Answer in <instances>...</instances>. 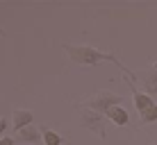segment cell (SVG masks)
Wrapping results in <instances>:
<instances>
[{"label":"cell","mask_w":157,"mask_h":145,"mask_svg":"<svg viewBox=\"0 0 157 145\" xmlns=\"http://www.w3.org/2000/svg\"><path fill=\"white\" fill-rule=\"evenodd\" d=\"M64 52H66L75 63H80V66H98L100 61H112L123 71L125 77H132V73L128 71V66H123L121 59L109 55V52H100V50H96V48H91V45H75V43H64Z\"/></svg>","instance_id":"1"},{"label":"cell","mask_w":157,"mask_h":145,"mask_svg":"<svg viewBox=\"0 0 157 145\" xmlns=\"http://www.w3.org/2000/svg\"><path fill=\"white\" fill-rule=\"evenodd\" d=\"M121 102H123L121 95L109 93V91H98L96 95H91V98L84 102V107H86V109H91V111H98V114L105 116L109 109H114V107H121Z\"/></svg>","instance_id":"2"},{"label":"cell","mask_w":157,"mask_h":145,"mask_svg":"<svg viewBox=\"0 0 157 145\" xmlns=\"http://www.w3.org/2000/svg\"><path fill=\"white\" fill-rule=\"evenodd\" d=\"M105 118H107V116L98 114V111H91V109H86V107L82 109V114H80V120H82V125L86 127V129H91L98 138H102V141L107 138V132H105Z\"/></svg>","instance_id":"3"},{"label":"cell","mask_w":157,"mask_h":145,"mask_svg":"<svg viewBox=\"0 0 157 145\" xmlns=\"http://www.w3.org/2000/svg\"><path fill=\"white\" fill-rule=\"evenodd\" d=\"M125 79H128V84H130V91H132V102H134V107H137L139 116H141L144 111H148L150 107H155V104H157L155 98H150L146 91H139V89H137V84L132 82V77H125Z\"/></svg>","instance_id":"4"},{"label":"cell","mask_w":157,"mask_h":145,"mask_svg":"<svg viewBox=\"0 0 157 145\" xmlns=\"http://www.w3.org/2000/svg\"><path fill=\"white\" fill-rule=\"evenodd\" d=\"M32 120H34V114H32L30 109H14V114H12V127L16 132L30 127Z\"/></svg>","instance_id":"5"},{"label":"cell","mask_w":157,"mask_h":145,"mask_svg":"<svg viewBox=\"0 0 157 145\" xmlns=\"http://www.w3.org/2000/svg\"><path fill=\"white\" fill-rule=\"evenodd\" d=\"M105 116L109 118L114 125H118V127H128V122H130V114L123 109V107H114V109H109Z\"/></svg>","instance_id":"6"},{"label":"cell","mask_w":157,"mask_h":145,"mask_svg":"<svg viewBox=\"0 0 157 145\" xmlns=\"http://www.w3.org/2000/svg\"><path fill=\"white\" fill-rule=\"evenodd\" d=\"M41 138H43V134H41V129H36L34 125H30V127H25V129L18 132V141H23V143H39Z\"/></svg>","instance_id":"7"},{"label":"cell","mask_w":157,"mask_h":145,"mask_svg":"<svg viewBox=\"0 0 157 145\" xmlns=\"http://www.w3.org/2000/svg\"><path fill=\"white\" fill-rule=\"evenodd\" d=\"M144 89H146V93H148L150 98H157V71H155V68L146 73V77H144Z\"/></svg>","instance_id":"8"},{"label":"cell","mask_w":157,"mask_h":145,"mask_svg":"<svg viewBox=\"0 0 157 145\" xmlns=\"http://www.w3.org/2000/svg\"><path fill=\"white\" fill-rule=\"evenodd\" d=\"M41 134H43V143H46V145H62V143H64V138L59 136L57 132L48 129V127H43Z\"/></svg>","instance_id":"9"},{"label":"cell","mask_w":157,"mask_h":145,"mask_svg":"<svg viewBox=\"0 0 157 145\" xmlns=\"http://www.w3.org/2000/svg\"><path fill=\"white\" fill-rule=\"evenodd\" d=\"M139 120H141V125H153V122H157V104L150 107L148 111H144V114L139 116Z\"/></svg>","instance_id":"10"},{"label":"cell","mask_w":157,"mask_h":145,"mask_svg":"<svg viewBox=\"0 0 157 145\" xmlns=\"http://www.w3.org/2000/svg\"><path fill=\"white\" fill-rule=\"evenodd\" d=\"M7 127H9V120H7V118H0V138L5 136V132H7Z\"/></svg>","instance_id":"11"},{"label":"cell","mask_w":157,"mask_h":145,"mask_svg":"<svg viewBox=\"0 0 157 145\" xmlns=\"http://www.w3.org/2000/svg\"><path fill=\"white\" fill-rule=\"evenodd\" d=\"M0 145H14V138H9V136H2V138H0Z\"/></svg>","instance_id":"12"},{"label":"cell","mask_w":157,"mask_h":145,"mask_svg":"<svg viewBox=\"0 0 157 145\" xmlns=\"http://www.w3.org/2000/svg\"><path fill=\"white\" fill-rule=\"evenodd\" d=\"M153 145H157V143H153Z\"/></svg>","instance_id":"13"}]
</instances>
